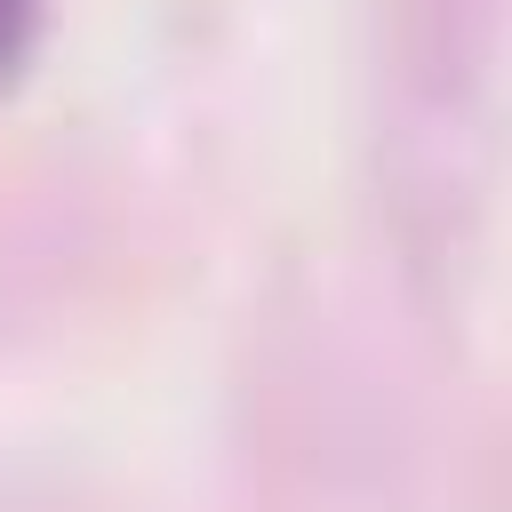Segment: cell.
Wrapping results in <instances>:
<instances>
[{
    "label": "cell",
    "instance_id": "cell-1",
    "mask_svg": "<svg viewBox=\"0 0 512 512\" xmlns=\"http://www.w3.org/2000/svg\"><path fill=\"white\" fill-rule=\"evenodd\" d=\"M24 16V0H0V56H8V24Z\"/></svg>",
    "mask_w": 512,
    "mask_h": 512
}]
</instances>
